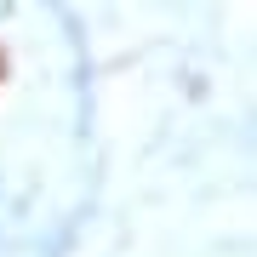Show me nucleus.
Here are the masks:
<instances>
[{
    "mask_svg": "<svg viewBox=\"0 0 257 257\" xmlns=\"http://www.w3.org/2000/svg\"><path fill=\"white\" fill-rule=\"evenodd\" d=\"M0 80H6V52H0Z\"/></svg>",
    "mask_w": 257,
    "mask_h": 257,
    "instance_id": "obj_1",
    "label": "nucleus"
}]
</instances>
